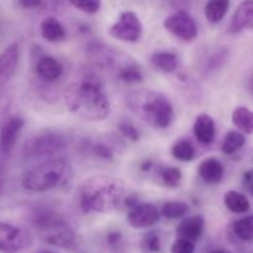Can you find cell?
<instances>
[{
    "instance_id": "2e32d148",
    "label": "cell",
    "mask_w": 253,
    "mask_h": 253,
    "mask_svg": "<svg viewBox=\"0 0 253 253\" xmlns=\"http://www.w3.org/2000/svg\"><path fill=\"white\" fill-rule=\"evenodd\" d=\"M193 131H194V135L199 143L205 146L212 143L215 133H216V128H215V123L211 116L208 115V114H200L195 120Z\"/></svg>"
},
{
    "instance_id": "277c9868",
    "label": "cell",
    "mask_w": 253,
    "mask_h": 253,
    "mask_svg": "<svg viewBox=\"0 0 253 253\" xmlns=\"http://www.w3.org/2000/svg\"><path fill=\"white\" fill-rule=\"evenodd\" d=\"M31 222L37 236L46 244L62 249H71L76 244L74 230L56 211L37 209L32 214Z\"/></svg>"
},
{
    "instance_id": "ffe728a7",
    "label": "cell",
    "mask_w": 253,
    "mask_h": 253,
    "mask_svg": "<svg viewBox=\"0 0 253 253\" xmlns=\"http://www.w3.org/2000/svg\"><path fill=\"white\" fill-rule=\"evenodd\" d=\"M230 0H208L205 5V17L210 24H217L226 16Z\"/></svg>"
},
{
    "instance_id": "74e56055",
    "label": "cell",
    "mask_w": 253,
    "mask_h": 253,
    "mask_svg": "<svg viewBox=\"0 0 253 253\" xmlns=\"http://www.w3.org/2000/svg\"><path fill=\"white\" fill-rule=\"evenodd\" d=\"M214 253H231L230 251H227V250H219V251L214 252Z\"/></svg>"
},
{
    "instance_id": "d6a6232c",
    "label": "cell",
    "mask_w": 253,
    "mask_h": 253,
    "mask_svg": "<svg viewBox=\"0 0 253 253\" xmlns=\"http://www.w3.org/2000/svg\"><path fill=\"white\" fill-rule=\"evenodd\" d=\"M94 153L101 160H113L114 157L113 150L105 143H96L94 146Z\"/></svg>"
},
{
    "instance_id": "f35d334b",
    "label": "cell",
    "mask_w": 253,
    "mask_h": 253,
    "mask_svg": "<svg viewBox=\"0 0 253 253\" xmlns=\"http://www.w3.org/2000/svg\"><path fill=\"white\" fill-rule=\"evenodd\" d=\"M40 253H54V252H51V251H43V252H40Z\"/></svg>"
},
{
    "instance_id": "4dcf8cb0",
    "label": "cell",
    "mask_w": 253,
    "mask_h": 253,
    "mask_svg": "<svg viewBox=\"0 0 253 253\" xmlns=\"http://www.w3.org/2000/svg\"><path fill=\"white\" fill-rule=\"evenodd\" d=\"M143 249L148 252H158L161 249V240L160 236L155 232H150L143 237Z\"/></svg>"
},
{
    "instance_id": "484cf974",
    "label": "cell",
    "mask_w": 253,
    "mask_h": 253,
    "mask_svg": "<svg viewBox=\"0 0 253 253\" xmlns=\"http://www.w3.org/2000/svg\"><path fill=\"white\" fill-rule=\"evenodd\" d=\"M173 157L182 162H189L195 157V148L188 140H179L172 147Z\"/></svg>"
},
{
    "instance_id": "d6986e66",
    "label": "cell",
    "mask_w": 253,
    "mask_h": 253,
    "mask_svg": "<svg viewBox=\"0 0 253 253\" xmlns=\"http://www.w3.org/2000/svg\"><path fill=\"white\" fill-rule=\"evenodd\" d=\"M224 203L230 211L235 214H246L249 212L251 204L247 197L236 190H229L224 197Z\"/></svg>"
},
{
    "instance_id": "f546056e",
    "label": "cell",
    "mask_w": 253,
    "mask_h": 253,
    "mask_svg": "<svg viewBox=\"0 0 253 253\" xmlns=\"http://www.w3.org/2000/svg\"><path fill=\"white\" fill-rule=\"evenodd\" d=\"M195 245L193 241H189L187 239L178 237L177 241L170 247V253H194Z\"/></svg>"
},
{
    "instance_id": "6da1fadb",
    "label": "cell",
    "mask_w": 253,
    "mask_h": 253,
    "mask_svg": "<svg viewBox=\"0 0 253 253\" xmlns=\"http://www.w3.org/2000/svg\"><path fill=\"white\" fill-rule=\"evenodd\" d=\"M64 103L72 114L88 121H103L110 114V101L98 78L88 76L69 84Z\"/></svg>"
},
{
    "instance_id": "4316f807",
    "label": "cell",
    "mask_w": 253,
    "mask_h": 253,
    "mask_svg": "<svg viewBox=\"0 0 253 253\" xmlns=\"http://www.w3.org/2000/svg\"><path fill=\"white\" fill-rule=\"evenodd\" d=\"M118 77L128 84L141 83L143 79L141 69L135 63H126L118 71Z\"/></svg>"
},
{
    "instance_id": "5b68a950",
    "label": "cell",
    "mask_w": 253,
    "mask_h": 253,
    "mask_svg": "<svg viewBox=\"0 0 253 253\" xmlns=\"http://www.w3.org/2000/svg\"><path fill=\"white\" fill-rule=\"evenodd\" d=\"M68 174V163L62 158H49L22 174L21 184L31 193H44L58 187Z\"/></svg>"
},
{
    "instance_id": "f1b7e54d",
    "label": "cell",
    "mask_w": 253,
    "mask_h": 253,
    "mask_svg": "<svg viewBox=\"0 0 253 253\" xmlns=\"http://www.w3.org/2000/svg\"><path fill=\"white\" fill-rule=\"evenodd\" d=\"M69 1L74 7L86 14H95L101 6V0H69Z\"/></svg>"
},
{
    "instance_id": "52a82bcc",
    "label": "cell",
    "mask_w": 253,
    "mask_h": 253,
    "mask_svg": "<svg viewBox=\"0 0 253 253\" xmlns=\"http://www.w3.org/2000/svg\"><path fill=\"white\" fill-rule=\"evenodd\" d=\"M32 244L31 235L21 227L0 222V252H21Z\"/></svg>"
},
{
    "instance_id": "cb8c5ba5",
    "label": "cell",
    "mask_w": 253,
    "mask_h": 253,
    "mask_svg": "<svg viewBox=\"0 0 253 253\" xmlns=\"http://www.w3.org/2000/svg\"><path fill=\"white\" fill-rule=\"evenodd\" d=\"M188 211H189L188 204H185L184 202H179V200H173V202L165 203L162 207V210H161L163 216L168 220L179 219V217L184 216Z\"/></svg>"
},
{
    "instance_id": "3957f363",
    "label": "cell",
    "mask_w": 253,
    "mask_h": 253,
    "mask_svg": "<svg viewBox=\"0 0 253 253\" xmlns=\"http://www.w3.org/2000/svg\"><path fill=\"white\" fill-rule=\"evenodd\" d=\"M125 101L128 109L151 127L167 128L173 123V105L161 91L136 89L126 94Z\"/></svg>"
},
{
    "instance_id": "d590c367",
    "label": "cell",
    "mask_w": 253,
    "mask_h": 253,
    "mask_svg": "<svg viewBox=\"0 0 253 253\" xmlns=\"http://www.w3.org/2000/svg\"><path fill=\"white\" fill-rule=\"evenodd\" d=\"M245 182H246V184L249 185V190L253 197V170H251V172H247L246 174H245Z\"/></svg>"
},
{
    "instance_id": "8fae6325",
    "label": "cell",
    "mask_w": 253,
    "mask_h": 253,
    "mask_svg": "<svg viewBox=\"0 0 253 253\" xmlns=\"http://www.w3.org/2000/svg\"><path fill=\"white\" fill-rule=\"evenodd\" d=\"M20 59L19 44L11 43L0 53V90L16 73Z\"/></svg>"
},
{
    "instance_id": "ba28073f",
    "label": "cell",
    "mask_w": 253,
    "mask_h": 253,
    "mask_svg": "<svg viewBox=\"0 0 253 253\" xmlns=\"http://www.w3.org/2000/svg\"><path fill=\"white\" fill-rule=\"evenodd\" d=\"M109 34L120 41L136 42L142 35V24L135 12L125 11L120 15L118 21L113 24Z\"/></svg>"
},
{
    "instance_id": "1f68e13d",
    "label": "cell",
    "mask_w": 253,
    "mask_h": 253,
    "mask_svg": "<svg viewBox=\"0 0 253 253\" xmlns=\"http://www.w3.org/2000/svg\"><path fill=\"white\" fill-rule=\"evenodd\" d=\"M119 130H120L121 135L124 137L128 138L131 141H137L140 138V132H138L137 128L132 125V124L127 123V121H124L119 125Z\"/></svg>"
},
{
    "instance_id": "836d02e7",
    "label": "cell",
    "mask_w": 253,
    "mask_h": 253,
    "mask_svg": "<svg viewBox=\"0 0 253 253\" xmlns=\"http://www.w3.org/2000/svg\"><path fill=\"white\" fill-rule=\"evenodd\" d=\"M42 1L43 0H19V4L24 9H35V7L40 6Z\"/></svg>"
},
{
    "instance_id": "d4e9b609",
    "label": "cell",
    "mask_w": 253,
    "mask_h": 253,
    "mask_svg": "<svg viewBox=\"0 0 253 253\" xmlns=\"http://www.w3.org/2000/svg\"><path fill=\"white\" fill-rule=\"evenodd\" d=\"M232 230L234 234L242 241L253 242V215L235 221Z\"/></svg>"
},
{
    "instance_id": "4fadbf2b",
    "label": "cell",
    "mask_w": 253,
    "mask_h": 253,
    "mask_svg": "<svg viewBox=\"0 0 253 253\" xmlns=\"http://www.w3.org/2000/svg\"><path fill=\"white\" fill-rule=\"evenodd\" d=\"M35 71H36L39 78L52 83L61 78V76L63 74V66L54 57L41 56L35 64Z\"/></svg>"
},
{
    "instance_id": "e0dca14e",
    "label": "cell",
    "mask_w": 253,
    "mask_h": 253,
    "mask_svg": "<svg viewBox=\"0 0 253 253\" xmlns=\"http://www.w3.org/2000/svg\"><path fill=\"white\" fill-rule=\"evenodd\" d=\"M205 221L203 216L197 215V216L188 217V219L183 220L179 224L177 229L178 237L182 239H187L189 241L195 242L202 237L203 232H204Z\"/></svg>"
},
{
    "instance_id": "7c38bea8",
    "label": "cell",
    "mask_w": 253,
    "mask_h": 253,
    "mask_svg": "<svg viewBox=\"0 0 253 253\" xmlns=\"http://www.w3.org/2000/svg\"><path fill=\"white\" fill-rule=\"evenodd\" d=\"M24 124L21 116H12L2 125L0 130V152L4 156H9L12 152Z\"/></svg>"
},
{
    "instance_id": "9c48e42d",
    "label": "cell",
    "mask_w": 253,
    "mask_h": 253,
    "mask_svg": "<svg viewBox=\"0 0 253 253\" xmlns=\"http://www.w3.org/2000/svg\"><path fill=\"white\" fill-rule=\"evenodd\" d=\"M165 27L178 39L183 41H193L198 36L197 22L189 12L184 10L174 12L165 20Z\"/></svg>"
},
{
    "instance_id": "7402d4cb",
    "label": "cell",
    "mask_w": 253,
    "mask_h": 253,
    "mask_svg": "<svg viewBox=\"0 0 253 253\" xmlns=\"http://www.w3.org/2000/svg\"><path fill=\"white\" fill-rule=\"evenodd\" d=\"M153 66L165 73H172L178 67V58L170 52H156L151 57Z\"/></svg>"
},
{
    "instance_id": "9a60e30c",
    "label": "cell",
    "mask_w": 253,
    "mask_h": 253,
    "mask_svg": "<svg viewBox=\"0 0 253 253\" xmlns=\"http://www.w3.org/2000/svg\"><path fill=\"white\" fill-rule=\"evenodd\" d=\"M198 173L207 184L215 185L221 183L224 179L225 168L224 165L217 158L210 157L200 163Z\"/></svg>"
},
{
    "instance_id": "ac0fdd59",
    "label": "cell",
    "mask_w": 253,
    "mask_h": 253,
    "mask_svg": "<svg viewBox=\"0 0 253 253\" xmlns=\"http://www.w3.org/2000/svg\"><path fill=\"white\" fill-rule=\"evenodd\" d=\"M41 35L46 41L59 42L66 39V30L57 19L47 17L41 22Z\"/></svg>"
},
{
    "instance_id": "83f0119b",
    "label": "cell",
    "mask_w": 253,
    "mask_h": 253,
    "mask_svg": "<svg viewBox=\"0 0 253 253\" xmlns=\"http://www.w3.org/2000/svg\"><path fill=\"white\" fill-rule=\"evenodd\" d=\"M162 179L168 188H175L179 185L180 180H182V172L179 168L168 167L163 169Z\"/></svg>"
},
{
    "instance_id": "e575fe53",
    "label": "cell",
    "mask_w": 253,
    "mask_h": 253,
    "mask_svg": "<svg viewBox=\"0 0 253 253\" xmlns=\"http://www.w3.org/2000/svg\"><path fill=\"white\" fill-rule=\"evenodd\" d=\"M5 190V168L0 162V195H2Z\"/></svg>"
},
{
    "instance_id": "5bb4252c",
    "label": "cell",
    "mask_w": 253,
    "mask_h": 253,
    "mask_svg": "<svg viewBox=\"0 0 253 253\" xmlns=\"http://www.w3.org/2000/svg\"><path fill=\"white\" fill-rule=\"evenodd\" d=\"M251 29H253V0H245L232 15L230 31L232 34H239Z\"/></svg>"
},
{
    "instance_id": "603a6c76",
    "label": "cell",
    "mask_w": 253,
    "mask_h": 253,
    "mask_svg": "<svg viewBox=\"0 0 253 253\" xmlns=\"http://www.w3.org/2000/svg\"><path fill=\"white\" fill-rule=\"evenodd\" d=\"M246 143V138L241 132L237 131H230L224 138L221 150L225 155H234L237 151L241 150Z\"/></svg>"
},
{
    "instance_id": "44dd1931",
    "label": "cell",
    "mask_w": 253,
    "mask_h": 253,
    "mask_svg": "<svg viewBox=\"0 0 253 253\" xmlns=\"http://www.w3.org/2000/svg\"><path fill=\"white\" fill-rule=\"evenodd\" d=\"M232 123L242 133H253V111L245 106H239L232 113Z\"/></svg>"
},
{
    "instance_id": "8992f818",
    "label": "cell",
    "mask_w": 253,
    "mask_h": 253,
    "mask_svg": "<svg viewBox=\"0 0 253 253\" xmlns=\"http://www.w3.org/2000/svg\"><path fill=\"white\" fill-rule=\"evenodd\" d=\"M67 147V140L62 133L43 131L30 137L22 146V155L27 158L53 156Z\"/></svg>"
},
{
    "instance_id": "7a4b0ae2",
    "label": "cell",
    "mask_w": 253,
    "mask_h": 253,
    "mask_svg": "<svg viewBox=\"0 0 253 253\" xmlns=\"http://www.w3.org/2000/svg\"><path fill=\"white\" fill-rule=\"evenodd\" d=\"M125 185L119 178L95 174L84 180L79 189V205L83 212H110L125 203Z\"/></svg>"
},
{
    "instance_id": "8d00e7d4",
    "label": "cell",
    "mask_w": 253,
    "mask_h": 253,
    "mask_svg": "<svg viewBox=\"0 0 253 253\" xmlns=\"http://www.w3.org/2000/svg\"><path fill=\"white\" fill-rule=\"evenodd\" d=\"M151 165H152V163H151V162H146V163H143L142 167H141V169H142V170H148V169H150L151 167H152V166H151Z\"/></svg>"
},
{
    "instance_id": "30bf717a",
    "label": "cell",
    "mask_w": 253,
    "mask_h": 253,
    "mask_svg": "<svg viewBox=\"0 0 253 253\" xmlns=\"http://www.w3.org/2000/svg\"><path fill=\"white\" fill-rule=\"evenodd\" d=\"M160 220V211L151 203L135 204L127 212V221L135 229H150Z\"/></svg>"
}]
</instances>
